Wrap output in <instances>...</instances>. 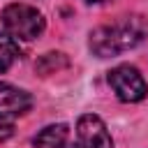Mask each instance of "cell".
Segmentation results:
<instances>
[{"label":"cell","mask_w":148,"mask_h":148,"mask_svg":"<svg viewBox=\"0 0 148 148\" xmlns=\"http://www.w3.org/2000/svg\"><path fill=\"white\" fill-rule=\"evenodd\" d=\"M67 136H69V127L67 125H62V123L46 125L44 130L37 132V136L32 139V146L35 148H65Z\"/></svg>","instance_id":"cell-6"},{"label":"cell","mask_w":148,"mask_h":148,"mask_svg":"<svg viewBox=\"0 0 148 148\" xmlns=\"http://www.w3.org/2000/svg\"><path fill=\"white\" fill-rule=\"evenodd\" d=\"M69 148H113V141L99 116L83 113L76 123V141Z\"/></svg>","instance_id":"cell-4"},{"label":"cell","mask_w":148,"mask_h":148,"mask_svg":"<svg viewBox=\"0 0 148 148\" xmlns=\"http://www.w3.org/2000/svg\"><path fill=\"white\" fill-rule=\"evenodd\" d=\"M2 25L14 39L30 42L44 32L46 21H44L42 12H37L35 7L25 5V2H12L2 9Z\"/></svg>","instance_id":"cell-2"},{"label":"cell","mask_w":148,"mask_h":148,"mask_svg":"<svg viewBox=\"0 0 148 148\" xmlns=\"http://www.w3.org/2000/svg\"><path fill=\"white\" fill-rule=\"evenodd\" d=\"M86 2H92V5H99V2H109V0H86Z\"/></svg>","instance_id":"cell-10"},{"label":"cell","mask_w":148,"mask_h":148,"mask_svg":"<svg viewBox=\"0 0 148 148\" xmlns=\"http://www.w3.org/2000/svg\"><path fill=\"white\" fill-rule=\"evenodd\" d=\"M109 83L120 102H141L148 95V83L134 65H118L109 72Z\"/></svg>","instance_id":"cell-3"},{"label":"cell","mask_w":148,"mask_h":148,"mask_svg":"<svg viewBox=\"0 0 148 148\" xmlns=\"http://www.w3.org/2000/svg\"><path fill=\"white\" fill-rule=\"evenodd\" d=\"M21 56L18 42L9 32H0V72H7Z\"/></svg>","instance_id":"cell-8"},{"label":"cell","mask_w":148,"mask_h":148,"mask_svg":"<svg viewBox=\"0 0 148 148\" xmlns=\"http://www.w3.org/2000/svg\"><path fill=\"white\" fill-rule=\"evenodd\" d=\"M148 35V21L139 14L123 16L116 23L99 25L90 32V49L99 58H111L139 46Z\"/></svg>","instance_id":"cell-1"},{"label":"cell","mask_w":148,"mask_h":148,"mask_svg":"<svg viewBox=\"0 0 148 148\" xmlns=\"http://www.w3.org/2000/svg\"><path fill=\"white\" fill-rule=\"evenodd\" d=\"M12 134H14V127H12V125H0V141L9 139Z\"/></svg>","instance_id":"cell-9"},{"label":"cell","mask_w":148,"mask_h":148,"mask_svg":"<svg viewBox=\"0 0 148 148\" xmlns=\"http://www.w3.org/2000/svg\"><path fill=\"white\" fill-rule=\"evenodd\" d=\"M67 65H69V60H67L65 53H60V51H49V53H44V56L35 62V69H37V74L49 76V74H56V72L65 69Z\"/></svg>","instance_id":"cell-7"},{"label":"cell","mask_w":148,"mask_h":148,"mask_svg":"<svg viewBox=\"0 0 148 148\" xmlns=\"http://www.w3.org/2000/svg\"><path fill=\"white\" fill-rule=\"evenodd\" d=\"M32 106V97L7 83V81H0V118H16V116H23L25 111H30Z\"/></svg>","instance_id":"cell-5"}]
</instances>
